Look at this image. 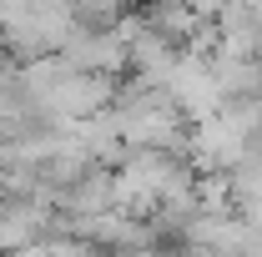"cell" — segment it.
<instances>
[{
  "mask_svg": "<svg viewBox=\"0 0 262 257\" xmlns=\"http://www.w3.org/2000/svg\"><path fill=\"white\" fill-rule=\"evenodd\" d=\"M136 20H141L151 35H162L166 46H177V51L196 35V26H207V20L192 15L187 0H141V5H136Z\"/></svg>",
  "mask_w": 262,
  "mask_h": 257,
  "instance_id": "cell-1",
  "label": "cell"
},
{
  "mask_svg": "<svg viewBox=\"0 0 262 257\" xmlns=\"http://www.w3.org/2000/svg\"><path fill=\"white\" fill-rule=\"evenodd\" d=\"M121 257H182V252L166 247V242H157V247H136V252H121Z\"/></svg>",
  "mask_w": 262,
  "mask_h": 257,
  "instance_id": "cell-2",
  "label": "cell"
}]
</instances>
